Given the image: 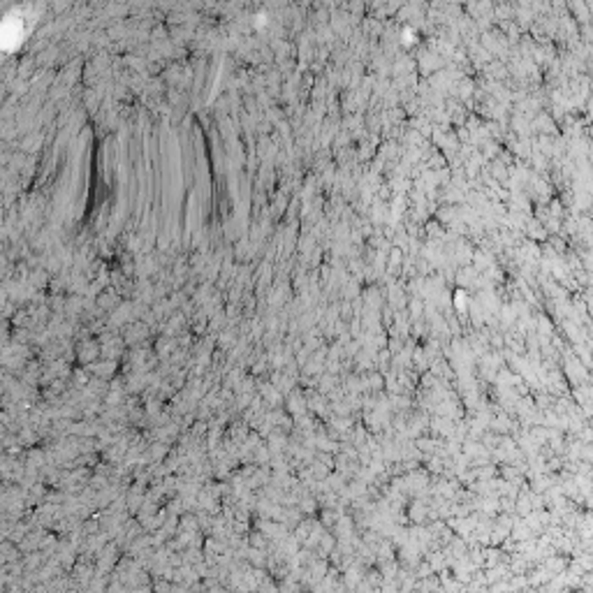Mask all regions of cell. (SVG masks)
I'll return each mask as SVG.
<instances>
[{"label":"cell","instance_id":"6da1fadb","mask_svg":"<svg viewBox=\"0 0 593 593\" xmlns=\"http://www.w3.org/2000/svg\"><path fill=\"white\" fill-rule=\"evenodd\" d=\"M21 35V21L19 17H10V21L0 25V47H14Z\"/></svg>","mask_w":593,"mask_h":593}]
</instances>
